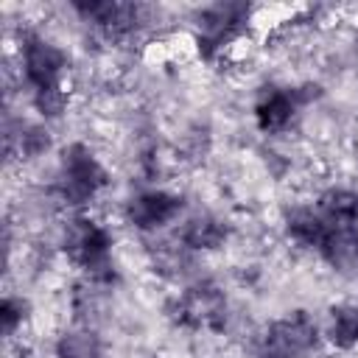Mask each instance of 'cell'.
<instances>
[{
    "label": "cell",
    "instance_id": "2",
    "mask_svg": "<svg viewBox=\"0 0 358 358\" xmlns=\"http://www.w3.org/2000/svg\"><path fill=\"white\" fill-rule=\"evenodd\" d=\"M67 50L48 39L39 31H22L20 34V76L28 90H39L48 84L64 81L67 73Z\"/></svg>",
    "mask_w": 358,
    "mask_h": 358
},
{
    "label": "cell",
    "instance_id": "10",
    "mask_svg": "<svg viewBox=\"0 0 358 358\" xmlns=\"http://www.w3.org/2000/svg\"><path fill=\"white\" fill-rule=\"evenodd\" d=\"M31 316V302L20 294H6L3 305H0V322H3V333L11 338Z\"/></svg>",
    "mask_w": 358,
    "mask_h": 358
},
{
    "label": "cell",
    "instance_id": "6",
    "mask_svg": "<svg viewBox=\"0 0 358 358\" xmlns=\"http://www.w3.org/2000/svg\"><path fill=\"white\" fill-rule=\"evenodd\" d=\"M330 224L322 218V213L316 207H308V204H296L288 210L285 215V232L294 243L299 246H308V249H322V243L327 241L330 235Z\"/></svg>",
    "mask_w": 358,
    "mask_h": 358
},
{
    "label": "cell",
    "instance_id": "1",
    "mask_svg": "<svg viewBox=\"0 0 358 358\" xmlns=\"http://www.w3.org/2000/svg\"><path fill=\"white\" fill-rule=\"evenodd\" d=\"M319 344V327L305 310L271 322L255 341V358H305Z\"/></svg>",
    "mask_w": 358,
    "mask_h": 358
},
{
    "label": "cell",
    "instance_id": "4",
    "mask_svg": "<svg viewBox=\"0 0 358 358\" xmlns=\"http://www.w3.org/2000/svg\"><path fill=\"white\" fill-rule=\"evenodd\" d=\"M296 103L288 92V87H263V92L255 101V120L257 129L266 134H280L291 126L296 115Z\"/></svg>",
    "mask_w": 358,
    "mask_h": 358
},
{
    "label": "cell",
    "instance_id": "5",
    "mask_svg": "<svg viewBox=\"0 0 358 358\" xmlns=\"http://www.w3.org/2000/svg\"><path fill=\"white\" fill-rule=\"evenodd\" d=\"M229 229L227 224L213 215V213H196L190 218L182 221L179 232H176V241L187 249V252H213V249H221L224 241H227Z\"/></svg>",
    "mask_w": 358,
    "mask_h": 358
},
{
    "label": "cell",
    "instance_id": "7",
    "mask_svg": "<svg viewBox=\"0 0 358 358\" xmlns=\"http://www.w3.org/2000/svg\"><path fill=\"white\" fill-rule=\"evenodd\" d=\"M53 358H103L101 336L90 324H76L56 336Z\"/></svg>",
    "mask_w": 358,
    "mask_h": 358
},
{
    "label": "cell",
    "instance_id": "8",
    "mask_svg": "<svg viewBox=\"0 0 358 358\" xmlns=\"http://www.w3.org/2000/svg\"><path fill=\"white\" fill-rule=\"evenodd\" d=\"M327 341L336 350H352L358 347V302H341L330 310L327 327H324Z\"/></svg>",
    "mask_w": 358,
    "mask_h": 358
},
{
    "label": "cell",
    "instance_id": "9",
    "mask_svg": "<svg viewBox=\"0 0 358 358\" xmlns=\"http://www.w3.org/2000/svg\"><path fill=\"white\" fill-rule=\"evenodd\" d=\"M31 106L42 117V123L59 120L67 112V106H70V90H67V84L59 81V84H48V87L31 90Z\"/></svg>",
    "mask_w": 358,
    "mask_h": 358
},
{
    "label": "cell",
    "instance_id": "11",
    "mask_svg": "<svg viewBox=\"0 0 358 358\" xmlns=\"http://www.w3.org/2000/svg\"><path fill=\"white\" fill-rule=\"evenodd\" d=\"M288 92H291L294 103L302 109V106L316 103V101L324 95V87H322L319 81H302V84H296V87H288Z\"/></svg>",
    "mask_w": 358,
    "mask_h": 358
},
{
    "label": "cell",
    "instance_id": "3",
    "mask_svg": "<svg viewBox=\"0 0 358 358\" xmlns=\"http://www.w3.org/2000/svg\"><path fill=\"white\" fill-rule=\"evenodd\" d=\"M179 213H182V196L165 187L140 190L126 201V221L140 232H157L165 224H173Z\"/></svg>",
    "mask_w": 358,
    "mask_h": 358
}]
</instances>
